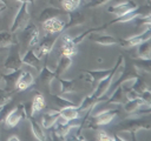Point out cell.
Listing matches in <instances>:
<instances>
[{
    "label": "cell",
    "mask_w": 151,
    "mask_h": 141,
    "mask_svg": "<svg viewBox=\"0 0 151 141\" xmlns=\"http://www.w3.org/2000/svg\"><path fill=\"white\" fill-rule=\"evenodd\" d=\"M29 21V14L27 12V2H22L17 18L14 19L13 26H12V32H17L19 29H24L26 25Z\"/></svg>",
    "instance_id": "cell-2"
},
{
    "label": "cell",
    "mask_w": 151,
    "mask_h": 141,
    "mask_svg": "<svg viewBox=\"0 0 151 141\" xmlns=\"http://www.w3.org/2000/svg\"><path fill=\"white\" fill-rule=\"evenodd\" d=\"M61 54L63 56H67V58H72L76 53H77V43L74 42L73 38L68 34V33H65L61 35Z\"/></svg>",
    "instance_id": "cell-3"
},
{
    "label": "cell",
    "mask_w": 151,
    "mask_h": 141,
    "mask_svg": "<svg viewBox=\"0 0 151 141\" xmlns=\"http://www.w3.org/2000/svg\"><path fill=\"white\" fill-rule=\"evenodd\" d=\"M80 4V0H61L63 8L65 11H74Z\"/></svg>",
    "instance_id": "cell-16"
},
{
    "label": "cell",
    "mask_w": 151,
    "mask_h": 141,
    "mask_svg": "<svg viewBox=\"0 0 151 141\" xmlns=\"http://www.w3.org/2000/svg\"><path fill=\"white\" fill-rule=\"evenodd\" d=\"M114 115H116V114H114L113 110H111V109L104 110V112H101V113H98V114L93 115V122H94L96 125H107V123H110V122L113 120Z\"/></svg>",
    "instance_id": "cell-8"
},
{
    "label": "cell",
    "mask_w": 151,
    "mask_h": 141,
    "mask_svg": "<svg viewBox=\"0 0 151 141\" xmlns=\"http://www.w3.org/2000/svg\"><path fill=\"white\" fill-rule=\"evenodd\" d=\"M138 52H139V55L142 59H145V60H149V56H150V45H149V40L142 42L140 45H138Z\"/></svg>",
    "instance_id": "cell-15"
},
{
    "label": "cell",
    "mask_w": 151,
    "mask_h": 141,
    "mask_svg": "<svg viewBox=\"0 0 151 141\" xmlns=\"http://www.w3.org/2000/svg\"><path fill=\"white\" fill-rule=\"evenodd\" d=\"M137 4L133 1H124V2H119L113 6H111L109 8V12L116 14L117 16H123L125 14H129L131 12H134L137 9Z\"/></svg>",
    "instance_id": "cell-4"
},
{
    "label": "cell",
    "mask_w": 151,
    "mask_h": 141,
    "mask_svg": "<svg viewBox=\"0 0 151 141\" xmlns=\"http://www.w3.org/2000/svg\"><path fill=\"white\" fill-rule=\"evenodd\" d=\"M59 113H60V115H63V116H64L65 119H67L68 121L74 120V119H77V118L79 116V112H78V109H76L74 106L64 107V108H61V110H60Z\"/></svg>",
    "instance_id": "cell-12"
},
{
    "label": "cell",
    "mask_w": 151,
    "mask_h": 141,
    "mask_svg": "<svg viewBox=\"0 0 151 141\" xmlns=\"http://www.w3.org/2000/svg\"><path fill=\"white\" fill-rule=\"evenodd\" d=\"M21 61H22V63H26V65H28V66H32V67H38L39 66V62H40V59L35 55V53H34V51H28V52H26L25 53V55L22 56V59H21Z\"/></svg>",
    "instance_id": "cell-11"
},
{
    "label": "cell",
    "mask_w": 151,
    "mask_h": 141,
    "mask_svg": "<svg viewBox=\"0 0 151 141\" xmlns=\"http://www.w3.org/2000/svg\"><path fill=\"white\" fill-rule=\"evenodd\" d=\"M136 78H129V79H126V80H124L123 81V83H122V89L123 90H127V89H130V88H132L133 87V85H134V82H136Z\"/></svg>",
    "instance_id": "cell-23"
},
{
    "label": "cell",
    "mask_w": 151,
    "mask_h": 141,
    "mask_svg": "<svg viewBox=\"0 0 151 141\" xmlns=\"http://www.w3.org/2000/svg\"><path fill=\"white\" fill-rule=\"evenodd\" d=\"M96 41L98 43H100V45H106V46L116 43V39L112 38V36H100V38L96 39Z\"/></svg>",
    "instance_id": "cell-22"
},
{
    "label": "cell",
    "mask_w": 151,
    "mask_h": 141,
    "mask_svg": "<svg viewBox=\"0 0 151 141\" xmlns=\"http://www.w3.org/2000/svg\"><path fill=\"white\" fill-rule=\"evenodd\" d=\"M33 82H34V76L32 75V73L28 70H21L15 80V87L19 90H25Z\"/></svg>",
    "instance_id": "cell-6"
},
{
    "label": "cell",
    "mask_w": 151,
    "mask_h": 141,
    "mask_svg": "<svg viewBox=\"0 0 151 141\" xmlns=\"http://www.w3.org/2000/svg\"><path fill=\"white\" fill-rule=\"evenodd\" d=\"M59 14H61V13L58 11V8H57V9H54V8L45 9V11L41 13V15H40V20H41V21H44V20H46V19H50V18L57 16V15H59Z\"/></svg>",
    "instance_id": "cell-19"
},
{
    "label": "cell",
    "mask_w": 151,
    "mask_h": 141,
    "mask_svg": "<svg viewBox=\"0 0 151 141\" xmlns=\"http://www.w3.org/2000/svg\"><path fill=\"white\" fill-rule=\"evenodd\" d=\"M50 92L52 94H57V93H60L63 92V87H61V82H59L55 78L51 80L50 82Z\"/></svg>",
    "instance_id": "cell-20"
},
{
    "label": "cell",
    "mask_w": 151,
    "mask_h": 141,
    "mask_svg": "<svg viewBox=\"0 0 151 141\" xmlns=\"http://www.w3.org/2000/svg\"><path fill=\"white\" fill-rule=\"evenodd\" d=\"M55 40H57V38H47V39H45V40L38 46V49L34 51L35 55H37L39 59H41L42 56L47 55V54L51 52V49H52V47H53Z\"/></svg>",
    "instance_id": "cell-7"
},
{
    "label": "cell",
    "mask_w": 151,
    "mask_h": 141,
    "mask_svg": "<svg viewBox=\"0 0 151 141\" xmlns=\"http://www.w3.org/2000/svg\"><path fill=\"white\" fill-rule=\"evenodd\" d=\"M119 139H122V140H130L131 137H132V134L130 133V132H120V133H118V135H117Z\"/></svg>",
    "instance_id": "cell-25"
},
{
    "label": "cell",
    "mask_w": 151,
    "mask_h": 141,
    "mask_svg": "<svg viewBox=\"0 0 151 141\" xmlns=\"http://www.w3.org/2000/svg\"><path fill=\"white\" fill-rule=\"evenodd\" d=\"M58 115H59V112H53V110L52 112H47L41 118V126L44 128H51L52 126H54Z\"/></svg>",
    "instance_id": "cell-10"
},
{
    "label": "cell",
    "mask_w": 151,
    "mask_h": 141,
    "mask_svg": "<svg viewBox=\"0 0 151 141\" xmlns=\"http://www.w3.org/2000/svg\"><path fill=\"white\" fill-rule=\"evenodd\" d=\"M11 43H12L11 34L7 32L0 33V47H7V46H11Z\"/></svg>",
    "instance_id": "cell-21"
},
{
    "label": "cell",
    "mask_w": 151,
    "mask_h": 141,
    "mask_svg": "<svg viewBox=\"0 0 151 141\" xmlns=\"http://www.w3.org/2000/svg\"><path fill=\"white\" fill-rule=\"evenodd\" d=\"M110 103H116V105H118V103H122L123 102V89H122V87H119V88H117L116 90H114V93H113V95L111 96V99H110V101H109Z\"/></svg>",
    "instance_id": "cell-17"
},
{
    "label": "cell",
    "mask_w": 151,
    "mask_h": 141,
    "mask_svg": "<svg viewBox=\"0 0 151 141\" xmlns=\"http://www.w3.org/2000/svg\"><path fill=\"white\" fill-rule=\"evenodd\" d=\"M31 129H32L34 136H35L38 140H45V139H46L45 133L42 132V127H41L37 121H31Z\"/></svg>",
    "instance_id": "cell-14"
},
{
    "label": "cell",
    "mask_w": 151,
    "mask_h": 141,
    "mask_svg": "<svg viewBox=\"0 0 151 141\" xmlns=\"http://www.w3.org/2000/svg\"><path fill=\"white\" fill-rule=\"evenodd\" d=\"M97 139L100 140V141H110V140H113V137L111 135H109L105 130H99L98 134H97Z\"/></svg>",
    "instance_id": "cell-24"
},
{
    "label": "cell",
    "mask_w": 151,
    "mask_h": 141,
    "mask_svg": "<svg viewBox=\"0 0 151 141\" xmlns=\"http://www.w3.org/2000/svg\"><path fill=\"white\" fill-rule=\"evenodd\" d=\"M25 109L22 107H15L12 110H9L5 116V123L7 127H14L17 126L24 118Z\"/></svg>",
    "instance_id": "cell-5"
},
{
    "label": "cell",
    "mask_w": 151,
    "mask_h": 141,
    "mask_svg": "<svg viewBox=\"0 0 151 141\" xmlns=\"http://www.w3.org/2000/svg\"><path fill=\"white\" fill-rule=\"evenodd\" d=\"M70 65H71V58L63 56L61 60H60V62H59V65L57 66L58 73H59V74H60V73H64V72L70 67Z\"/></svg>",
    "instance_id": "cell-18"
},
{
    "label": "cell",
    "mask_w": 151,
    "mask_h": 141,
    "mask_svg": "<svg viewBox=\"0 0 151 141\" xmlns=\"http://www.w3.org/2000/svg\"><path fill=\"white\" fill-rule=\"evenodd\" d=\"M22 63V61H21V59L19 58V54H13V55H11L9 58H8V60L6 61V67L7 68H9V69H12V70H15V69H18L19 67H20V65Z\"/></svg>",
    "instance_id": "cell-13"
},
{
    "label": "cell",
    "mask_w": 151,
    "mask_h": 141,
    "mask_svg": "<svg viewBox=\"0 0 151 141\" xmlns=\"http://www.w3.org/2000/svg\"><path fill=\"white\" fill-rule=\"evenodd\" d=\"M64 27H65V20L61 19V14L42 21V28L48 34L59 33L64 29Z\"/></svg>",
    "instance_id": "cell-1"
},
{
    "label": "cell",
    "mask_w": 151,
    "mask_h": 141,
    "mask_svg": "<svg viewBox=\"0 0 151 141\" xmlns=\"http://www.w3.org/2000/svg\"><path fill=\"white\" fill-rule=\"evenodd\" d=\"M4 8H5V5H4V4H1V2H0V11H2V9H4Z\"/></svg>",
    "instance_id": "cell-27"
},
{
    "label": "cell",
    "mask_w": 151,
    "mask_h": 141,
    "mask_svg": "<svg viewBox=\"0 0 151 141\" xmlns=\"http://www.w3.org/2000/svg\"><path fill=\"white\" fill-rule=\"evenodd\" d=\"M8 140H19V137L18 136H9Z\"/></svg>",
    "instance_id": "cell-26"
},
{
    "label": "cell",
    "mask_w": 151,
    "mask_h": 141,
    "mask_svg": "<svg viewBox=\"0 0 151 141\" xmlns=\"http://www.w3.org/2000/svg\"><path fill=\"white\" fill-rule=\"evenodd\" d=\"M45 107V98L42 94L37 93L32 100V115H35L37 113H39L42 108Z\"/></svg>",
    "instance_id": "cell-9"
}]
</instances>
